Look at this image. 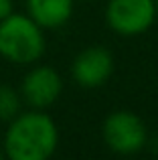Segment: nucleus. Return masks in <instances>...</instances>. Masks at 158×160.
<instances>
[{
	"instance_id": "0eeeda50",
	"label": "nucleus",
	"mask_w": 158,
	"mask_h": 160,
	"mask_svg": "<svg viewBox=\"0 0 158 160\" xmlns=\"http://www.w3.org/2000/svg\"><path fill=\"white\" fill-rule=\"evenodd\" d=\"M27 14L45 31L65 27L73 16L75 0H24Z\"/></svg>"
},
{
	"instance_id": "f257e3e1",
	"label": "nucleus",
	"mask_w": 158,
	"mask_h": 160,
	"mask_svg": "<svg viewBox=\"0 0 158 160\" xmlns=\"http://www.w3.org/2000/svg\"><path fill=\"white\" fill-rule=\"evenodd\" d=\"M57 146V124L43 109L20 112L8 122L2 142L6 160H51Z\"/></svg>"
},
{
	"instance_id": "7ed1b4c3",
	"label": "nucleus",
	"mask_w": 158,
	"mask_h": 160,
	"mask_svg": "<svg viewBox=\"0 0 158 160\" xmlns=\"http://www.w3.org/2000/svg\"><path fill=\"white\" fill-rule=\"evenodd\" d=\"M101 138L116 154H136L148 144V130L144 120L134 112H111L101 124Z\"/></svg>"
},
{
	"instance_id": "39448f33",
	"label": "nucleus",
	"mask_w": 158,
	"mask_h": 160,
	"mask_svg": "<svg viewBox=\"0 0 158 160\" xmlns=\"http://www.w3.org/2000/svg\"><path fill=\"white\" fill-rule=\"evenodd\" d=\"M63 91V79L59 71L49 65H37L22 77L20 83V98L22 103L31 109L51 108Z\"/></svg>"
},
{
	"instance_id": "1a4fd4ad",
	"label": "nucleus",
	"mask_w": 158,
	"mask_h": 160,
	"mask_svg": "<svg viewBox=\"0 0 158 160\" xmlns=\"http://www.w3.org/2000/svg\"><path fill=\"white\" fill-rule=\"evenodd\" d=\"M12 12H14L12 0H0V20H4L6 16H10Z\"/></svg>"
},
{
	"instance_id": "f03ea898",
	"label": "nucleus",
	"mask_w": 158,
	"mask_h": 160,
	"mask_svg": "<svg viewBox=\"0 0 158 160\" xmlns=\"http://www.w3.org/2000/svg\"><path fill=\"white\" fill-rule=\"evenodd\" d=\"M45 28L28 14L12 12L0 20V57L16 65H32L45 55Z\"/></svg>"
},
{
	"instance_id": "9b49d317",
	"label": "nucleus",
	"mask_w": 158,
	"mask_h": 160,
	"mask_svg": "<svg viewBox=\"0 0 158 160\" xmlns=\"http://www.w3.org/2000/svg\"><path fill=\"white\" fill-rule=\"evenodd\" d=\"M154 2H156V16H158V0H154Z\"/></svg>"
},
{
	"instance_id": "6e6552de",
	"label": "nucleus",
	"mask_w": 158,
	"mask_h": 160,
	"mask_svg": "<svg viewBox=\"0 0 158 160\" xmlns=\"http://www.w3.org/2000/svg\"><path fill=\"white\" fill-rule=\"evenodd\" d=\"M20 106H22V98L20 91H16L14 87L0 83V120L10 122L20 113Z\"/></svg>"
},
{
	"instance_id": "423d86ee",
	"label": "nucleus",
	"mask_w": 158,
	"mask_h": 160,
	"mask_svg": "<svg viewBox=\"0 0 158 160\" xmlns=\"http://www.w3.org/2000/svg\"><path fill=\"white\" fill-rule=\"evenodd\" d=\"M114 73V55L101 45H91L75 55L71 77L85 89L101 87Z\"/></svg>"
},
{
	"instance_id": "20e7f679",
	"label": "nucleus",
	"mask_w": 158,
	"mask_h": 160,
	"mask_svg": "<svg viewBox=\"0 0 158 160\" xmlns=\"http://www.w3.org/2000/svg\"><path fill=\"white\" fill-rule=\"evenodd\" d=\"M156 20L154 0H107L106 24L120 37H138Z\"/></svg>"
},
{
	"instance_id": "9d476101",
	"label": "nucleus",
	"mask_w": 158,
	"mask_h": 160,
	"mask_svg": "<svg viewBox=\"0 0 158 160\" xmlns=\"http://www.w3.org/2000/svg\"><path fill=\"white\" fill-rule=\"evenodd\" d=\"M0 160H6V156H4V150L0 148Z\"/></svg>"
}]
</instances>
